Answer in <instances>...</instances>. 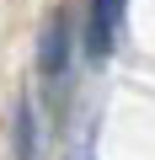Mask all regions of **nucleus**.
<instances>
[{
  "label": "nucleus",
  "mask_w": 155,
  "mask_h": 160,
  "mask_svg": "<svg viewBox=\"0 0 155 160\" xmlns=\"http://www.w3.org/2000/svg\"><path fill=\"white\" fill-rule=\"evenodd\" d=\"M16 160H38V112H32V102L16 107Z\"/></svg>",
  "instance_id": "nucleus-3"
},
{
  "label": "nucleus",
  "mask_w": 155,
  "mask_h": 160,
  "mask_svg": "<svg viewBox=\"0 0 155 160\" xmlns=\"http://www.w3.org/2000/svg\"><path fill=\"white\" fill-rule=\"evenodd\" d=\"M118 27H123V0H91V22H86V53L102 64L118 48Z\"/></svg>",
  "instance_id": "nucleus-1"
},
{
  "label": "nucleus",
  "mask_w": 155,
  "mask_h": 160,
  "mask_svg": "<svg viewBox=\"0 0 155 160\" xmlns=\"http://www.w3.org/2000/svg\"><path fill=\"white\" fill-rule=\"evenodd\" d=\"M38 69H43V80H59L70 69V11H54L48 16L43 43H38Z\"/></svg>",
  "instance_id": "nucleus-2"
}]
</instances>
